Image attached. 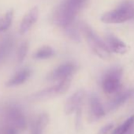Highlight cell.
Returning a JSON list of instances; mask_svg holds the SVG:
<instances>
[{
  "mask_svg": "<svg viewBox=\"0 0 134 134\" xmlns=\"http://www.w3.org/2000/svg\"><path fill=\"white\" fill-rule=\"evenodd\" d=\"M76 16L77 14H75L70 9L65 1H64L54 10L52 14V21L57 26L65 29L74 22Z\"/></svg>",
  "mask_w": 134,
  "mask_h": 134,
  "instance_id": "277c9868",
  "label": "cell"
},
{
  "mask_svg": "<svg viewBox=\"0 0 134 134\" xmlns=\"http://www.w3.org/2000/svg\"><path fill=\"white\" fill-rule=\"evenodd\" d=\"M85 96V92L83 89H79L74 92L67 99L64 107V112L65 113V114H72L73 113H75V111L78 108L81 107Z\"/></svg>",
  "mask_w": 134,
  "mask_h": 134,
  "instance_id": "52a82bcc",
  "label": "cell"
},
{
  "mask_svg": "<svg viewBox=\"0 0 134 134\" xmlns=\"http://www.w3.org/2000/svg\"><path fill=\"white\" fill-rule=\"evenodd\" d=\"M44 129L42 128L40 125L37 124V122L35 121L31 129V134H43Z\"/></svg>",
  "mask_w": 134,
  "mask_h": 134,
  "instance_id": "7402d4cb",
  "label": "cell"
},
{
  "mask_svg": "<svg viewBox=\"0 0 134 134\" xmlns=\"http://www.w3.org/2000/svg\"><path fill=\"white\" fill-rule=\"evenodd\" d=\"M87 0H65V3L70 9L77 15L79 11L84 7Z\"/></svg>",
  "mask_w": 134,
  "mask_h": 134,
  "instance_id": "e0dca14e",
  "label": "cell"
},
{
  "mask_svg": "<svg viewBox=\"0 0 134 134\" xmlns=\"http://www.w3.org/2000/svg\"><path fill=\"white\" fill-rule=\"evenodd\" d=\"M113 126H114L113 124H107V125H104L103 127H102L97 134H107L112 129Z\"/></svg>",
  "mask_w": 134,
  "mask_h": 134,
  "instance_id": "603a6c76",
  "label": "cell"
},
{
  "mask_svg": "<svg viewBox=\"0 0 134 134\" xmlns=\"http://www.w3.org/2000/svg\"><path fill=\"white\" fill-rule=\"evenodd\" d=\"M29 43L27 41H24L19 46L18 52H17L18 62L19 63L23 62L24 60L25 59V57L27 56V54L29 51Z\"/></svg>",
  "mask_w": 134,
  "mask_h": 134,
  "instance_id": "d6986e66",
  "label": "cell"
},
{
  "mask_svg": "<svg viewBox=\"0 0 134 134\" xmlns=\"http://www.w3.org/2000/svg\"><path fill=\"white\" fill-rule=\"evenodd\" d=\"M13 18H14L13 10H9L3 15V18H0V32H5L10 27L13 21Z\"/></svg>",
  "mask_w": 134,
  "mask_h": 134,
  "instance_id": "2e32d148",
  "label": "cell"
},
{
  "mask_svg": "<svg viewBox=\"0 0 134 134\" xmlns=\"http://www.w3.org/2000/svg\"><path fill=\"white\" fill-rule=\"evenodd\" d=\"M55 55V51L50 46H43L37 49L33 54L32 57L36 60H45L51 58Z\"/></svg>",
  "mask_w": 134,
  "mask_h": 134,
  "instance_id": "4fadbf2b",
  "label": "cell"
},
{
  "mask_svg": "<svg viewBox=\"0 0 134 134\" xmlns=\"http://www.w3.org/2000/svg\"><path fill=\"white\" fill-rule=\"evenodd\" d=\"M134 125V115L129 118L122 125L114 129L112 134H130L129 131L132 130Z\"/></svg>",
  "mask_w": 134,
  "mask_h": 134,
  "instance_id": "9a60e30c",
  "label": "cell"
},
{
  "mask_svg": "<svg viewBox=\"0 0 134 134\" xmlns=\"http://www.w3.org/2000/svg\"><path fill=\"white\" fill-rule=\"evenodd\" d=\"M134 17V7L130 3L125 2L116 9L108 11L101 16V21L106 24L124 23Z\"/></svg>",
  "mask_w": 134,
  "mask_h": 134,
  "instance_id": "7a4b0ae2",
  "label": "cell"
},
{
  "mask_svg": "<svg viewBox=\"0 0 134 134\" xmlns=\"http://www.w3.org/2000/svg\"><path fill=\"white\" fill-rule=\"evenodd\" d=\"M71 82H72V77H68V78H65V79L60 81L56 85L58 96L63 95L68 91V89L70 88L71 85Z\"/></svg>",
  "mask_w": 134,
  "mask_h": 134,
  "instance_id": "ac0fdd59",
  "label": "cell"
},
{
  "mask_svg": "<svg viewBox=\"0 0 134 134\" xmlns=\"http://www.w3.org/2000/svg\"><path fill=\"white\" fill-rule=\"evenodd\" d=\"M81 29L91 50L99 58L103 60L110 59L111 55L110 51L106 43L94 32V30L85 23L81 24Z\"/></svg>",
  "mask_w": 134,
  "mask_h": 134,
  "instance_id": "6da1fadb",
  "label": "cell"
},
{
  "mask_svg": "<svg viewBox=\"0 0 134 134\" xmlns=\"http://www.w3.org/2000/svg\"><path fill=\"white\" fill-rule=\"evenodd\" d=\"M132 92L129 91L125 92L123 93L118 94L116 97L114 98V99L110 103V109H117L120 106H121L123 103H125L131 96Z\"/></svg>",
  "mask_w": 134,
  "mask_h": 134,
  "instance_id": "5bb4252c",
  "label": "cell"
},
{
  "mask_svg": "<svg viewBox=\"0 0 134 134\" xmlns=\"http://www.w3.org/2000/svg\"><path fill=\"white\" fill-rule=\"evenodd\" d=\"M121 76L122 69L118 66L113 67L107 71L102 81V88L104 92L108 95L117 92L121 87Z\"/></svg>",
  "mask_w": 134,
  "mask_h": 134,
  "instance_id": "3957f363",
  "label": "cell"
},
{
  "mask_svg": "<svg viewBox=\"0 0 134 134\" xmlns=\"http://www.w3.org/2000/svg\"><path fill=\"white\" fill-rule=\"evenodd\" d=\"M75 129L76 131L80 132L82 129V108H78L75 111Z\"/></svg>",
  "mask_w": 134,
  "mask_h": 134,
  "instance_id": "44dd1931",
  "label": "cell"
},
{
  "mask_svg": "<svg viewBox=\"0 0 134 134\" xmlns=\"http://www.w3.org/2000/svg\"><path fill=\"white\" fill-rule=\"evenodd\" d=\"M6 134H18V133H17V130H16V129H14V128L10 127V128L7 130Z\"/></svg>",
  "mask_w": 134,
  "mask_h": 134,
  "instance_id": "cb8c5ba5",
  "label": "cell"
},
{
  "mask_svg": "<svg viewBox=\"0 0 134 134\" xmlns=\"http://www.w3.org/2000/svg\"><path fill=\"white\" fill-rule=\"evenodd\" d=\"M7 120L11 128L18 130H24L26 128L27 123L25 115L22 111L16 107H11L7 110Z\"/></svg>",
  "mask_w": 134,
  "mask_h": 134,
  "instance_id": "8992f818",
  "label": "cell"
},
{
  "mask_svg": "<svg viewBox=\"0 0 134 134\" xmlns=\"http://www.w3.org/2000/svg\"><path fill=\"white\" fill-rule=\"evenodd\" d=\"M39 18V9L37 7H32L22 18L20 27L19 32L21 34H25L28 32L31 28L36 24Z\"/></svg>",
  "mask_w": 134,
  "mask_h": 134,
  "instance_id": "ba28073f",
  "label": "cell"
},
{
  "mask_svg": "<svg viewBox=\"0 0 134 134\" xmlns=\"http://www.w3.org/2000/svg\"><path fill=\"white\" fill-rule=\"evenodd\" d=\"M106 44L110 51L117 54H124L128 51L127 45L113 35H107L106 36Z\"/></svg>",
  "mask_w": 134,
  "mask_h": 134,
  "instance_id": "30bf717a",
  "label": "cell"
},
{
  "mask_svg": "<svg viewBox=\"0 0 134 134\" xmlns=\"http://www.w3.org/2000/svg\"><path fill=\"white\" fill-rule=\"evenodd\" d=\"M89 107L91 115L96 118L99 119L105 116V110L104 108L98 98V96L95 94L91 95L89 98Z\"/></svg>",
  "mask_w": 134,
  "mask_h": 134,
  "instance_id": "7c38bea8",
  "label": "cell"
},
{
  "mask_svg": "<svg viewBox=\"0 0 134 134\" xmlns=\"http://www.w3.org/2000/svg\"><path fill=\"white\" fill-rule=\"evenodd\" d=\"M31 74L32 71L29 68L21 69L6 82V87L13 88L23 85L25 81L29 80V78L31 76Z\"/></svg>",
  "mask_w": 134,
  "mask_h": 134,
  "instance_id": "9c48e42d",
  "label": "cell"
},
{
  "mask_svg": "<svg viewBox=\"0 0 134 134\" xmlns=\"http://www.w3.org/2000/svg\"><path fill=\"white\" fill-rule=\"evenodd\" d=\"M76 70V64L71 62H65L56 67L51 72H50L47 77V79L50 81H60L65 78L72 77Z\"/></svg>",
  "mask_w": 134,
  "mask_h": 134,
  "instance_id": "5b68a950",
  "label": "cell"
},
{
  "mask_svg": "<svg viewBox=\"0 0 134 134\" xmlns=\"http://www.w3.org/2000/svg\"><path fill=\"white\" fill-rule=\"evenodd\" d=\"M65 29L67 36H68L71 40H74L76 42H79L81 40L80 33H79L77 29L76 28V26L74 25V22L72 23L68 27H66Z\"/></svg>",
  "mask_w": 134,
  "mask_h": 134,
  "instance_id": "ffe728a7",
  "label": "cell"
},
{
  "mask_svg": "<svg viewBox=\"0 0 134 134\" xmlns=\"http://www.w3.org/2000/svg\"><path fill=\"white\" fill-rule=\"evenodd\" d=\"M57 96H58V93L57 87L55 85L52 87L44 88L43 90H40L32 95H31L29 99L31 101H34V102H42V101H46V100L51 99Z\"/></svg>",
  "mask_w": 134,
  "mask_h": 134,
  "instance_id": "8fae6325",
  "label": "cell"
}]
</instances>
